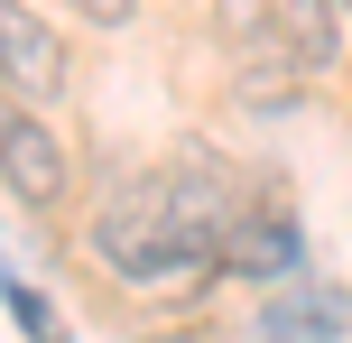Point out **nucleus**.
<instances>
[{
    "instance_id": "obj_1",
    "label": "nucleus",
    "mask_w": 352,
    "mask_h": 343,
    "mask_svg": "<svg viewBox=\"0 0 352 343\" xmlns=\"http://www.w3.org/2000/svg\"><path fill=\"white\" fill-rule=\"evenodd\" d=\"M93 251L111 260L121 288H186V278L213 260L204 241H186V232L158 214V177H148L130 204H102V214H93Z\"/></svg>"
},
{
    "instance_id": "obj_2",
    "label": "nucleus",
    "mask_w": 352,
    "mask_h": 343,
    "mask_svg": "<svg viewBox=\"0 0 352 343\" xmlns=\"http://www.w3.org/2000/svg\"><path fill=\"white\" fill-rule=\"evenodd\" d=\"M213 260H223L232 278H250V288H297L306 278V232L278 204H241V214L223 223V241H213Z\"/></svg>"
},
{
    "instance_id": "obj_3",
    "label": "nucleus",
    "mask_w": 352,
    "mask_h": 343,
    "mask_svg": "<svg viewBox=\"0 0 352 343\" xmlns=\"http://www.w3.org/2000/svg\"><path fill=\"white\" fill-rule=\"evenodd\" d=\"M0 186H10L28 214H56V204L74 195V158L65 140H56V121H37V111H0Z\"/></svg>"
},
{
    "instance_id": "obj_4",
    "label": "nucleus",
    "mask_w": 352,
    "mask_h": 343,
    "mask_svg": "<svg viewBox=\"0 0 352 343\" xmlns=\"http://www.w3.org/2000/svg\"><path fill=\"white\" fill-rule=\"evenodd\" d=\"M0 84H10L19 102H56V93L74 84L65 37H56L47 19L28 10V0H0Z\"/></svg>"
},
{
    "instance_id": "obj_5",
    "label": "nucleus",
    "mask_w": 352,
    "mask_h": 343,
    "mask_svg": "<svg viewBox=\"0 0 352 343\" xmlns=\"http://www.w3.org/2000/svg\"><path fill=\"white\" fill-rule=\"evenodd\" d=\"M269 343H343L352 325V297L343 288H316V278H297V297H269Z\"/></svg>"
},
{
    "instance_id": "obj_6",
    "label": "nucleus",
    "mask_w": 352,
    "mask_h": 343,
    "mask_svg": "<svg viewBox=\"0 0 352 343\" xmlns=\"http://www.w3.org/2000/svg\"><path fill=\"white\" fill-rule=\"evenodd\" d=\"M232 102H241V111H260V121H269V111H297V102H306V74L287 65V47L232 56Z\"/></svg>"
},
{
    "instance_id": "obj_7",
    "label": "nucleus",
    "mask_w": 352,
    "mask_h": 343,
    "mask_svg": "<svg viewBox=\"0 0 352 343\" xmlns=\"http://www.w3.org/2000/svg\"><path fill=\"white\" fill-rule=\"evenodd\" d=\"M213 37L232 56H260V47H278V10L269 0H213Z\"/></svg>"
},
{
    "instance_id": "obj_8",
    "label": "nucleus",
    "mask_w": 352,
    "mask_h": 343,
    "mask_svg": "<svg viewBox=\"0 0 352 343\" xmlns=\"http://www.w3.org/2000/svg\"><path fill=\"white\" fill-rule=\"evenodd\" d=\"M0 307H10L19 325H28V343H65V325H56V307H47L37 288H28V278H10V269H0Z\"/></svg>"
},
{
    "instance_id": "obj_9",
    "label": "nucleus",
    "mask_w": 352,
    "mask_h": 343,
    "mask_svg": "<svg viewBox=\"0 0 352 343\" xmlns=\"http://www.w3.org/2000/svg\"><path fill=\"white\" fill-rule=\"evenodd\" d=\"M74 19H93V28H130L140 0H74Z\"/></svg>"
},
{
    "instance_id": "obj_10",
    "label": "nucleus",
    "mask_w": 352,
    "mask_h": 343,
    "mask_svg": "<svg viewBox=\"0 0 352 343\" xmlns=\"http://www.w3.org/2000/svg\"><path fill=\"white\" fill-rule=\"evenodd\" d=\"M343 10H352V0H343Z\"/></svg>"
}]
</instances>
